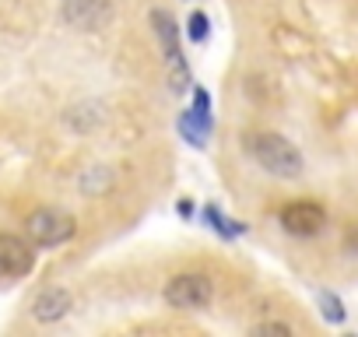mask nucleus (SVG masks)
<instances>
[{"label": "nucleus", "mask_w": 358, "mask_h": 337, "mask_svg": "<svg viewBox=\"0 0 358 337\" xmlns=\"http://www.w3.org/2000/svg\"><path fill=\"white\" fill-rule=\"evenodd\" d=\"M246 151L253 155V162L264 168V173H271V176H278V180H299L302 168H306L302 151H299L285 134H274V130L250 134V137H246Z\"/></svg>", "instance_id": "obj_1"}, {"label": "nucleus", "mask_w": 358, "mask_h": 337, "mask_svg": "<svg viewBox=\"0 0 358 337\" xmlns=\"http://www.w3.org/2000/svg\"><path fill=\"white\" fill-rule=\"evenodd\" d=\"M151 25H155V36H158V46H162V57L169 64V85H172V95H183L190 92L194 78H190V64L183 57V46H179V25L169 11L155 8L151 11Z\"/></svg>", "instance_id": "obj_2"}, {"label": "nucleus", "mask_w": 358, "mask_h": 337, "mask_svg": "<svg viewBox=\"0 0 358 337\" xmlns=\"http://www.w3.org/2000/svg\"><path fill=\"white\" fill-rule=\"evenodd\" d=\"M162 299H165V306H172L179 313H197V309H208L215 302V281L201 271L176 274V278L165 281Z\"/></svg>", "instance_id": "obj_3"}, {"label": "nucleus", "mask_w": 358, "mask_h": 337, "mask_svg": "<svg viewBox=\"0 0 358 337\" xmlns=\"http://www.w3.org/2000/svg\"><path fill=\"white\" fill-rule=\"evenodd\" d=\"M78 232V222L74 215H67L64 208H36L29 218H25V236L36 243V246H64L71 243Z\"/></svg>", "instance_id": "obj_4"}, {"label": "nucleus", "mask_w": 358, "mask_h": 337, "mask_svg": "<svg viewBox=\"0 0 358 337\" xmlns=\"http://www.w3.org/2000/svg\"><path fill=\"white\" fill-rule=\"evenodd\" d=\"M176 130H179V137H183L190 148H208L211 130H215V113H211V95H208V88L194 85V106L179 113Z\"/></svg>", "instance_id": "obj_5"}, {"label": "nucleus", "mask_w": 358, "mask_h": 337, "mask_svg": "<svg viewBox=\"0 0 358 337\" xmlns=\"http://www.w3.org/2000/svg\"><path fill=\"white\" fill-rule=\"evenodd\" d=\"M278 225L292 239H313L327 229V208L316 204V201H288L278 211Z\"/></svg>", "instance_id": "obj_6"}, {"label": "nucleus", "mask_w": 358, "mask_h": 337, "mask_svg": "<svg viewBox=\"0 0 358 337\" xmlns=\"http://www.w3.org/2000/svg\"><path fill=\"white\" fill-rule=\"evenodd\" d=\"M60 18L71 29L81 32H99L113 22V0H64L60 4Z\"/></svg>", "instance_id": "obj_7"}, {"label": "nucleus", "mask_w": 358, "mask_h": 337, "mask_svg": "<svg viewBox=\"0 0 358 337\" xmlns=\"http://www.w3.org/2000/svg\"><path fill=\"white\" fill-rule=\"evenodd\" d=\"M36 250L15 236V232H0V278L8 281H18V278H29L36 271Z\"/></svg>", "instance_id": "obj_8"}, {"label": "nucleus", "mask_w": 358, "mask_h": 337, "mask_svg": "<svg viewBox=\"0 0 358 337\" xmlns=\"http://www.w3.org/2000/svg\"><path fill=\"white\" fill-rule=\"evenodd\" d=\"M71 306H74V299H71V292L67 288H43L36 299H32V320L36 323H60L67 313H71Z\"/></svg>", "instance_id": "obj_9"}, {"label": "nucleus", "mask_w": 358, "mask_h": 337, "mask_svg": "<svg viewBox=\"0 0 358 337\" xmlns=\"http://www.w3.org/2000/svg\"><path fill=\"white\" fill-rule=\"evenodd\" d=\"M201 218H204V225L215 232V236H222L225 243H232V239H243L246 232H250V225H243L239 218H232V215H225L218 204H208L204 211H201Z\"/></svg>", "instance_id": "obj_10"}, {"label": "nucleus", "mask_w": 358, "mask_h": 337, "mask_svg": "<svg viewBox=\"0 0 358 337\" xmlns=\"http://www.w3.org/2000/svg\"><path fill=\"white\" fill-rule=\"evenodd\" d=\"M316 306H320V316L327 323H334V327H341L348 320V309H344V302H341L337 292H316Z\"/></svg>", "instance_id": "obj_11"}, {"label": "nucleus", "mask_w": 358, "mask_h": 337, "mask_svg": "<svg viewBox=\"0 0 358 337\" xmlns=\"http://www.w3.org/2000/svg\"><path fill=\"white\" fill-rule=\"evenodd\" d=\"M183 36H187L194 46L208 43V39H211V18H208L201 8H194V11L187 15V29H183Z\"/></svg>", "instance_id": "obj_12"}, {"label": "nucleus", "mask_w": 358, "mask_h": 337, "mask_svg": "<svg viewBox=\"0 0 358 337\" xmlns=\"http://www.w3.org/2000/svg\"><path fill=\"white\" fill-rule=\"evenodd\" d=\"M250 334H274V337H292V327L288 323H257V327H250Z\"/></svg>", "instance_id": "obj_13"}, {"label": "nucleus", "mask_w": 358, "mask_h": 337, "mask_svg": "<svg viewBox=\"0 0 358 337\" xmlns=\"http://www.w3.org/2000/svg\"><path fill=\"white\" fill-rule=\"evenodd\" d=\"M176 215H179V218H194V215H197V204H194V201H179V204H176Z\"/></svg>", "instance_id": "obj_14"}]
</instances>
